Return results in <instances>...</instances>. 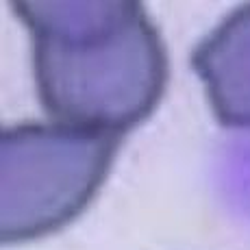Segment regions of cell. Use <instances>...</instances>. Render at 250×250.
Returning <instances> with one entry per match:
<instances>
[{
	"label": "cell",
	"mask_w": 250,
	"mask_h": 250,
	"mask_svg": "<svg viewBox=\"0 0 250 250\" xmlns=\"http://www.w3.org/2000/svg\"><path fill=\"white\" fill-rule=\"evenodd\" d=\"M33 37L37 96L55 122L122 137L167 85V52L142 2L16 0Z\"/></svg>",
	"instance_id": "cell-1"
},
{
	"label": "cell",
	"mask_w": 250,
	"mask_h": 250,
	"mask_svg": "<svg viewBox=\"0 0 250 250\" xmlns=\"http://www.w3.org/2000/svg\"><path fill=\"white\" fill-rule=\"evenodd\" d=\"M118 135L68 124H18L0 135V237L33 242L70 224L98 194Z\"/></svg>",
	"instance_id": "cell-2"
},
{
	"label": "cell",
	"mask_w": 250,
	"mask_h": 250,
	"mask_svg": "<svg viewBox=\"0 0 250 250\" xmlns=\"http://www.w3.org/2000/svg\"><path fill=\"white\" fill-rule=\"evenodd\" d=\"M191 68L205 83L220 124L250 128V4H244L196 46Z\"/></svg>",
	"instance_id": "cell-3"
}]
</instances>
